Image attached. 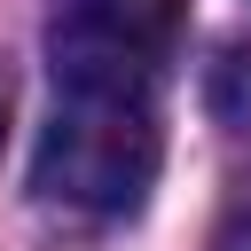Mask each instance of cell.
I'll return each mask as SVG.
<instances>
[{"instance_id":"cell-1","label":"cell","mask_w":251,"mask_h":251,"mask_svg":"<svg viewBox=\"0 0 251 251\" xmlns=\"http://www.w3.org/2000/svg\"><path fill=\"white\" fill-rule=\"evenodd\" d=\"M165 157V126L149 102V63L133 24L118 16H78L55 31V110L31 149V188L39 204H63L78 220H126Z\"/></svg>"},{"instance_id":"cell-2","label":"cell","mask_w":251,"mask_h":251,"mask_svg":"<svg viewBox=\"0 0 251 251\" xmlns=\"http://www.w3.org/2000/svg\"><path fill=\"white\" fill-rule=\"evenodd\" d=\"M204 102H212V118H220L227 133H251V39L220 47V63H212V78H204Z\"/></svg>"},{"instance_id":"cell-3","label":"cell","mask_w":251,"mask_h":251,"mask_svg":"<svg viewBox=\"0 0 251 251\" xmlns=\"http://www.w3.org/2000/svg\"><path fill=\"white\" fill-rule=\"evenodd\" d=\"M212 251H251V220H243V227H227V235H220Z\"/></svg>"},{"instance_id":"cell-4","label":"cell","mask_w":251,"mask_h":251,"mask_svg":"<svg viewBox=\"0 0 251 251\" xmlns=\"http://www.w3.org/2000/svg\"><path fill=\"white\" fill-rule=\"evenodd\" d=\"M0 126H8V94H0Z\"/></svg>"}]
</instances>
